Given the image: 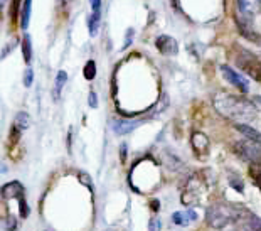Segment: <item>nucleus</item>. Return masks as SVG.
<instances>
[{"mask_svg":"<svg viewBox=\"0 0 261 231\" xmlns=\"http://www.w3.org/2000/svg\"><path fill=\"white\" fill-rule=\"evenodd\" d=\"M214 108L224 118L236 123H248L258 117V108L251 99L244 97H236L229 93H217L214 99Z\"/></svg>","mask_w":261,"mask_h":231,"instance_id":"1","label":"nucleus"},{"mask_svg":"<svg viewBox=\"0 0 261 231\" xmlns=\"http://www.w3.org/2000/svg\"><path fill=\"white\" fill-rule=\"evenodd\" d=\"M236 204H212L205 211V223L214 230H223L234 220Z\"/></svg>","mask_w":261,"mask_h":231,"instance_id":"2","label":"nucleus"},{"mask_svg":"<svg viewBox=\"0 0 261 231\" xmlns=\"http://www.w3.org/2000/svg\"><path fill=\"white\" fill-rule=\"evenodd\" d=\"M207 193V186L205 181L199 176H192L185 182L184 191H182V202L185 206H199L203 202Z\"/></svg>","mask_w":261,"mask_h":231,"instance_id":"3","label":"nucleus"},{"mask_svg":"<svg viewBox=\"0 0 261 231\" xmlns=\"http://www.w3.org/2000/svg\"><path fill=\"white\" fill-rule=\"evenodd\" d=\"M236 65L239 69H243L248 76L261 83V59L250 51L238 47V56H236Z\"/></svg>","mask_w":261,"mask_h":231,"instance_id":"4","label":"nucleus"},{"mask_svg":"<svg viewBox=\"0 0 261 231\" xmlns=\"http://www.w3.org/2000/svg\"><path fill=\"white\" fill-rule=\"evenodd\" d=\"M234 226L238 231H260L261 230V218L246 209L244 206L236 204V213H234Z\"/></svg>","mask_w":261,"mask_h":231,"instance_id":"5","label":"nucleus"},{"mask_svg":"<svg viewBox=\"0 0 261 231\" xmlns=\"http://www.w3.org/2000/svg\"><path fill=\"white\" fill-rule=\"evenodd\" d=\"M232 150L244 162H250L251 165H261V147L251 140H239L232 145Z\"/></svg>","mask_w":261,"mask_h":231,"instance_id":"6","label":"nucleus"},{"mask_svg":"<svg viewBox=\"0 0 261 231\" xmlns=\"http://www.w3.org/2000/svg\"><path fill=\"white\" fill-rule=\"evenodd\" d=\"M221 69V74L224 76V79L229 83V85H232L234 88H238L241 93H248L250 91V85H248V79L243 78L239 73H236L232 67H229L226 65H223L219 67Z\"/></svg>","mask_w":261,"mask_h":231,"instance_id":"7","label":"nucleus"},{"mask_svg":"<svg viewBox=\"0 0 261 231\" xmlns=\"http://www.w3.org/2000/svg\"><path fill=\"white\" fill-rule=\"evenodd\" d=\"M236 24H238V29L243 37H246L248 41L255 42V44H261V35L253 29V21L238 15V17H236Z\"/></svg>","mask_w":261,"mask_h":231,"instance_id":"8","label":"nucleus"},{"mask_svg":"<svg viewBox=\"0 0 261 231\" xmlns=\"http://www.w3.org/2000/svg\"><path fill=\"white\" fill-rule=\"evenodd\" d=\"M155 46L164 56H175L179 53L177 41L174 37H171V35H159L155 41Z\"/></svg>","mask_w":261,"mask_h":231,"instance_id":"9","label":"nucleus"},{"mask_svg":"<svg viewBox=\"0 0 261 231\" xmlns=\"http://www.w3.org/2000/svg\"><path fill=\"white\" fill-rule=\"evenodd\" d=\"M260 9H261L260 0H238L239 15L244 19H250V21H253V17H255L256 12H258Z\"/></svg>","mask_w":261,"mask_h":231,"instance_id":"10","label":"nucleus"},{"mask_svg":"<svg viewBox=\"0 0 261 231\" xmlns=\"http://www.w3.org/2000/svg\"><path fill=\"white\" fill-rule=\"evenodd\" d=\"M138 125H142V120H116L113 122V130L118 135H126L133 132Z\"/></svg>","mask_w":261,"mask_h":231,"instance_id":"11","label":"nucleus"},{"mask_svg":"<svg viewBox=\"0 0 261 231\" xmlns=\"http://www.w3.org/2000/svg\"><path fill=\"white\" fill-rule=\"evenodd\" d=\"M192 147L197 155H205L209 152V138L204 133L196 132L192 135Z\"/></svg>","mask_w":261,"mask_h":231,"instance_id":"12","label":"nucleus"},{"mask_svg":"<svg viewBox=\"0 0 261 231\" xmlns=\"http://www.w3.org/2000/svg\"><path fill=\"white\" fill-rule=\"evenodd\" d=\"M236 130L243 133L244 137H246V140L258 143L261 147V132H258V130H255L253 127L248 125V123H236Z\"/></svg>","mask_w":261,"mask_h":231,"instance_id":"13","label":"nucleus"},{"mask_svg":"<svg viewBox=\"0 0 261 231\" xmlns=\"http://www.w3.org/2000/svg\"><path fill=\"white\" fill-rule=\"evenodd\" d=\"M197 220V213L192 209L189 211H184V213H180V211H177V213L172 214V221L175 223L177 226H189L192 221Z\"/></svg>","mask_w":261,"mask_h":231,"instance_id":"14","label":"nucleus"},{"mask_svg":"<svg viewBox=\"0 0 261 231\" xmlns=\"http://www.w3.org/2000/svg\"><path fill=\"white\" fill-rule=\"evenodd\" d=\"M2 196L5 199L21 198V196H24V187L21 182L12 181V182H9V184H5L2 187Z\"/></svg>","mask_w":261,"mask_h":231,"instance_id":"15","label":"nucleus"},{"mask_svg":"<svg viewBox=\"0 0 261 231\" xmlns=\"http://www.w3.org/2000/svg\"><path fill=\"white\" fill-rule=\"evenodd\" d=\"M14 127L17 132H24V130H27L30 127V117L26 113V111H19L17 115H15V120H14Z\"/></svg>","mask_w":261,"mask_h":231,"instance_id":"16","label":"nucleus"},{"mask_svg":"<svg viewBox=\"0 0 261 231\" xmlns=\"http://www.w3.org/2000/svg\"><path fill=\"white\" fill-rule=\"evenodd\" d=\"M100 22H101V12H91L88 15V33L91 37H94L98 34Z\"/></svg>","mask_w":261,"mask_h":231,"instance_id":"17","label":"nucleus"},{"mask_svg":"<svg viewBox=\"0 0 261 231\" xmlns=\"http://www.w3.org/2000/svg\"><path fill=\"white\" fill-rule=\"evenodd\" d=\"M30 9H32V0H24L22 7H21V27L27 29L29 26V19H30Z\"/></svg>","mask_w":261,"mask_h":231,"instance_id":"18","label":"nucleus"},{"mask_svg":"<svg viewBox=\"0 0 261 231\" xmlns=\"http://www.w3.org/2000/svg\"><path fill=\"white\" fill-rule=\"evenodd\" d=\"M22 56L24 61L30 63V58H32V44H30V35H24L22 37Z\"/></svg>","mask_w":261,"mask_h":231,"instance_id":"19","label":"nucleus"},{"mask_svg":"<svg viewBox=\"0 0 261 231\" xmlns=\"http://www.w3.org/2000/svg\"><path fill=\"white\" fill-rule=\"evenodd\" d=\"M66 81H68V73H66V71H59L58 76H56V90H54L56 99L59 98V93H61V90L64 88Z\"/></svg>","mask_w":261,"mask_h":231,"instance_id":"20","label":"nucleus"},{"mask_svg":"<svg viewBox=\"0 0 261 231\" xmlns=\"http://www.w3.org/2000/svg\"><path fill=\"white\" fill-rule=\"evenodd\" d=\"M83 74H85V78L88 79V81H91V79H94V76H96V63L91 59V61H88L85 65V69H83Z\"/></svg>","mask_w":261,"mask_h":231,"instance_id":"21","label":"nucleus"},{"mask_svg":"<svg viewBox=\"0 0 261 231\" xmlns=\"http://www.w3.org/2000/svg\"><path fill=\"white\" fill-rule=\"evenodd\" d=\"M229 186L234 187V191H238V193H243L244 191V182L238 174H231L229 176Z\"/></svg>","mask_w":261,"mask_h":231,"instance_id":"22","label":"nucleus"},{"mask_svg":"<svg viewBox=\"0 0 261 231\" xmlns=\"http://www.w3.org/2000/svg\"><path fill=\"white\" fill-rule=\"evenodd\" d=\"M250 176L253 179V182L256 184V187L261 191V165H251L250 167Z\"/></svg>","mask_w":261,"mask_h":231,"instance_id":"23","label":"nucleus"},{"mask_svg":"<svg viewBox=\"0 0 261 231\" xmlns=\"http://www.w3.org/2000/svg\"><path fill=\"white\" fill-rule=\"evenodd\" d=\"M19 199V211H21V216L22 218H27L29 216V206H27V202H26V199H24V196H21V198H17Z\"/></svg>","mask_w":261,"mask_h":231,"instance_id":"24","label":"nucleus"},{"mask_svg":"<svg viewBox=\"0 0 261 231\" xmlns=\"http://www.w3.org/2000/svg\"><path fill=\"white\" fill-rule=\"evenodd\" d=\"M32 79H34L32 69H30V67H27L26 73H24V86H26V88H29V86L32 85Z\"/></svg>","mask_w":261,"mask_h":231,"instance_id":"25","label":"nucleus"},{"mask_svg":"<svg viewBox=\"0 0 261 231\" xmlns=\"http://www.w3.org/2000/svg\"><path fill=\"white\" fill-rule=\"evenodd\" d=\"M3 228H5L7 231H14L15 228H17V223H15V220L12 216H7L5 220H3Z\"/></svg>","mask_w":261,"mask_h":231,"instance_id":"26","label":"nucleus"},{"mask_svg":"<svg viewBox=\"0 0 261 231\" xmlns=\"http://www.w3.org/2000/svg\"><path fill=\"white\" fill-rule=\"evenodd\" d=\"M88 105L91 108H98V97L94 91H89V97H88Z\"/></svg>","mask_w":261,"mask_h":231,"instance_id":"27","label":"nucleus"},{"mask_svg":"<svg viewBox=\"0 0 261 231\" xmlns=\"http://www.w3.org/2000/svg\"><path fill=\"white\" fill-rule=\"evenodd\" d=\"M159 230H160L159 218H152V220H150V225H148V231H159Z\"/></svg>","mask_w":261,"mask_h":231,"instance_id":"28","label":"nucleus"},{"mask_svg":"<svg viewBox=\"0 0 261 231\" xmlns=\"http://www.w3.org/2000/svg\"><path fill=\"white\" fill-rule=\"evenodd\" d=\"M89 5H91V10H93V12H101L103 2H101V0H89Z\"/></svg>","mask_w":261,"mask_h":231,"instance_id":"29","label":"nucleus"},{"mask_svg":"<svg viewBox=\"0 0 261 231\" xmlns=\"http://www.w3.org/2000/svg\"><path fill=\"white\" fill-rule=\"evenodd\" d=\"M80 181H81L85 186H88L89 189H93V182H91V179L86 176V174H80Z\"/></svg>","mask_w":261,"mask_h":231,"instance_id":"30","label":"nucleus"},{"mask_svg":"<svg viewBox=\"0 0 261 231\" xmlns=\"http://www.w3.org/2000/svg\"><path fill=\"white\" fill-rule=\"evenodd\" d=\"M132 39H133V29H130L128 33H126V37H125V44H123V49L125 47H128L132 44Z\"/></svg>","mask_w":261,"mask_h":231,"instance_id":"31","label":"nucleus"},{"mask_svg":"<svg viewBox=\"0 0 261 231\" xmlns=\"http://www.w3.org/2000/svg\"><path fill=\"white\" fill-rule=\"evenodd\" d=\"M14 46H15V41H14V42H12V44H9V46H5V49H3V51H2V56H0V58H2V59H3V58H5V56H7V53H10V51H12V49H14Z\"/></svg>","mask_w":261,"mask_h":231,"instance_id":"32","label":"nucleus"},{"mask_svg":"<svg viewBox=\"0 0 261 231\" xmlns=\"http://www.w3.org/2000/svg\"><path fill=\"white\" fill-rule=\"evenodd\" d=\"M120 155H121V161L125 162V159H126V143H121V147H120Z\"/></svg>","mask_w":261,"mask_h":231,"instance_id":"33","label":"nucleus"},{"mask_svg":"<svg viewBox=\"0 0 261 231\" xmlns=\"http://www.w3.org/2000/svg\"><path fill=\"white\" fill-rule=\"evenodd\" d=\"M5 2H7V0H0V9H2V7L5 5Z\"/></svg>","mask_w":261,"mask_h":231,"instance_id":"34","label":"nucleus"},{"mask_svg":"<svg viewBox=\"0 0 261 231\" xmlns=\"http://www.w3.org/2000/svg\"><path fill=\"white\" fill-rule=\"evenodd\" d=\"M256 101H258L260 105H261V95H260V97H256Z\"/></svg>","mask_w":261,"mask_h":231,"instance_id":"35","label":"nucleus"},{"mask_svg":"<svg viewBox=\"0 0 261 231\" xmlns=\"http://www.w3.org/2000/svg\"><path fill=\"white\" fill-rule=\"evenodd\" d=\"M61 2H62V3H69L71 0H61Z\"/></svg>","mask_w":261,"mask_h":231,"instance_id":"36","label":"nucleus"},{"mask_svg":"<svg viewBox=\"0 0 261 231\" xmlns=\"http://www.w3.org/2000/svg\"><path fill=\"white\" fill-rule=\"evenodd\" d=\"M106 231H115V230H113V228H110V230H106Z\"/></svg>","mask_w":261,"mask_h":231,"instance_id":"37","label":"nucleus"}]
</instances>
